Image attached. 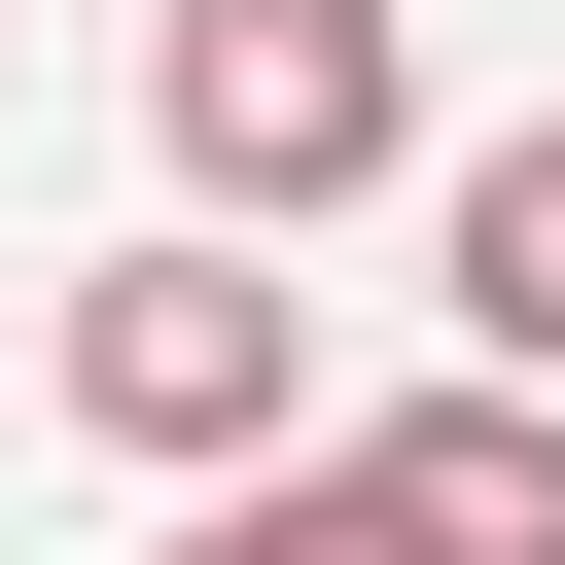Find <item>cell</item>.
<instances>
[{"instance_id": "cell-1", "label": "cell", "mask_w": 565, "mask_h": 565, "mask_svg": "<svg viewBox=\"0 0 565 565\" xmlns=\"http://www.w3.org/2000/svg\"><path fill=\"white\" fill-rule=\"evenodd\" d=\"M141 141H177V212L318 247L353 177H424V35H388V0H177V35H141Z\"/></svg>"}, {"instance_id": "cell-2", "label": "cell", "mask_w": 565, "mask_h": 565, "mask_svg": "<svg viewBox=\"0 0 565 565\" xmlns=\"http://www.w3.org/2000/svg\"><path fill=\"white\" fill-rule=\"evenodd\" d=\"M71 424H106V459H177V494H212V459H282V424H318V282H282L247 212H141V247L71 282Z\"/></svg>"}, {"instance_id": "cell-3", "label": "cell", "mask_w": 565, "mask_h": 565, "mask_svg": "<svg viewBox=\"0 0 565 565\" xmlns=\"http://www.w3.org/2000/svg\"><path fill=\"white\" fill-rule=\"evenodd\" d=\"M353 494H388V565H565V388H494V353H459V388H388V424H353Z\"/></svg>"}, {"instance_id": "cell-4", "label": "cell", "mask_w": 565, "mask_h": 565, "mask_svg": "<svg viewBox=\"0 0 565 565\" xmlns=\"http://www.w3.org/2000/svg\"><path fill=\"white\" fill-rule=\"evenodd\" d=\"M424 282H459V353H494V388H565V106L424 177Z\"/></svg>"}, {"instance_id": "cell-5", "label": "cell", "mask_w": 565, "mask_h": 565, "mask_svg": "<svg viewBox=\"0 0 565 565\" xmlns=\"http://www.w3.org/2000/svg\"><path fill=\"white\" fill-rule=\"evenodd\" d=\"M177 565H388V494H353V459H212V530H177Z\"/></svg>"}]
</instances>
